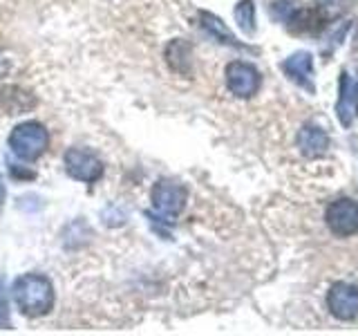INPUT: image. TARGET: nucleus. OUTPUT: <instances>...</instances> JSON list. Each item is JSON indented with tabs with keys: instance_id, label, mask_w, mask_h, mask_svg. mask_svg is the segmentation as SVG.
<instances>
[{
	"instance_id": "12",
	"label": "nucleus",
	"mask_w": 358,
	"mask_h": 336,
	"mask_svg": "<svg viewBox=\"0 0 358 336\" xmlns=\"http://www.w3.org/2000/svg\"><path fill=\"white\" fill-rule=\"evenodd\" d=\"M201 20H204V27H206L208 31H213V34H215V36H220L224 43L235 45V38L231 36V31L222 25V20H217L215 16H210V14H201Z\"/></svg>"
},
{
	"instance_id": "14",
	"label": "nucleus",
	"mask_w": 358,
	"mask_h": 336,
	"mask_svg": "<svg viewBox=\"0 0 358 336\" xmlns=\"http://www.w3.org/2000/svg\"><path fill=\"white\" fill-rule=\"evenodd\" d=\"M5 321H7V300L3 298V294H0V325Z\"/></svg>"
},
{
	"instance_id": "10",
	"label": "nucleus",
	"mask_w": 358,
	"mask_h": 336,
	"mask_svg": "<svg viewBox=\"0 0 358 336\" xmlns=\"http://www.w3.org/2000/svg\"><path fill=\"white\" fill-rule=\"evenodd\" d=\"M285 70L287 74L294 78V81H300V83H307V78L311 74V59H309V54H296V56H291V61L285 63Z\"/></svg>"
},
{
	"instance_id": "1",
	"label": "nucleus",
	"mask_w": 358,
	"mask_h": 336,
	"mask_svg": "<svg viewBox=\"0 0 358 336\" xmlns=\"http://www.w3.org/2000/svg\"><path fill=\"white\" fill-rule=\"evenodd\" d=\"M14 300L25 316H45L54 307V287L41 274L20 276L14 283Z\"/></svg>"
},
{
	"instance_id": "15",
	"label": "nucleus",
	"mask_w": 358,
	"mask_h": 336,
	"mask_svg": "<svg viewBox=\"0 0 358 336\" xmlns=\"http://www.w3.org/2000/svg\"><path fill=\"white\" fill-rule=\"evenodd\" d=\"M3 200H5V186L0 182V204H3Z\"/></svg>"
},
{
	"instance_id": "6",
	"label": "nucleus",
	"mask_w": 358,
	"mask_h": 336,
	"mask_svg": "<svg viewBox=\"0 0 358 336\" xmlns=\"http://www.w3.org/2000/svg\"><path fill=\"white\" fill-rule=\"evenodd\" d=\"M186 190L173 182H159L152 188V204L164 216H177L184 209Z\"/></svg>"
},
{
	"instance_id": "2",
	"label": "nucleus",
	"mask_w": 358,
	"mask_h": 336,
	"mask_svg": "<svg viewBox=\"0 0 358 336\" xmlns=\"http://www.w3.org/2000/svg\"><path fill=\"white\" fill-rule=\"evenodd\" d=\"M50 144V134L45 130L43 123L38 121H25L16 126L9 134V148L20 160L34 162L45 153Z\"/></svg>"
},
{
	"instance_id": "4",
	"label": "nucleus",
	"mask_w": 358,
	"mask_h": 336,
	"mask_svg": "<svg viewBox=\"0 0 358 336\" xmlns=\"http://www.w3.org/2000/svg\"><path fill=\"white\" fill-rule=\"evenodd\" d=\"M327 222L336 235H352L358 231V204L354 200H338L327 211Z\"/></svg>"
},
{
	"instance_id": "11",
	"label": "nucleus",
	"mask_w": 358,
	"mask_h": 336,
	"mask_svg": "<svg viewBox=\"0 0 358 336\" xmlns=\"http://www.w3.org/2000/svg\"><path fill=\"white\" fill-rule=\"evenodd\" d=\"M300 146L307 155H316L327 146V139L318 128H305L300 134Z\"/></svg>"
},
{
	"instance_id": "7",
	"label": "nucleus",
	"mask_w": 358,
	"mask_h": 336,
	"mask_svg": "<svg viewBox=\"0 0 358 336\" xmlns=\"http://www.w3.org/2000/svg\"><path fill=\"white\" fill-rule=\"evenodd\" d=\"M329 307L338 318L347 321L356 316L358 312V289L347 285V283H338L334 285V289L329 291Z\"/></svg>"
},
{
	"instance_id": "3",
	"label": "nucleus",
	"mask_w": 358,
	"mask_h": 336,
	"mask_svg": "<svg viewBox=\"0 0 358 336\" xmlns=\"http://www.w3.org/2000/svg\"><path fill=\"white\" fill-rule=\"evenodd\" d=\"M65 171L78 182H96L103 175V164L94 153L85 148H70L65 153Z\"/></svg>"
},
{
	"instance_id": "5",
	"label": "nucleus",
	"mask_w": 358,
	"mask_h": 336,
	"mask_svg": "<svg viewBox=\"0 0 358 336\" xmlns=\"http://www.w3.org/2000/svg\"><path fill=\"white\" fill-rule=\"evenodd\" d=\"M227 83L233 94L251 97L260 88V74L255 72V67L246 63H231L227 70Z\"/></svg>"
},
{
	"instance_id": "8",
	"label": "nucleus",
	"mask_w": 358,
	"mask_h": 336,
	"mask_svg": "<svg viewBox=\"0 0 358 336\" xmlns=\"http://www.w3.org/2000/svg\"><path fill=\"white\" fill-rule=\"evenodd\" d=\"M34 104H36V99L18 85H7L0 90V108L7 110L9 115H20V112L34 108Z\"/></svg>"
},
{
	"instance_id": "16",
	"label": "nucleus",
	"mask_w": 358,
	"mask_h": 336,
	"mask_svg": "<svg viewBox=\"0 0 358 336\" xmlns=\"http://www.w3.org/2000/svg\"><path fill=\"white\" fill-rule=\"evenodd\" d=\"M356 101H358V85H356Z\"/></svg>"
},
{
	"instance_id": "13",
	"label": "nucleus",
	"mask_w": 358,
	"mask_h": 336,
	"mask_svg": "<svg viewBox=\"0 0 358 336\" xmlns=\"http://www.w3.org/2000/svg\"><path fill=\"white\" fill-rule=\"evenodd\" d=\"M235 18H238V22L242 27L246 29H253V5L251 0H244V3L238 5V9H235Z\"/></svg>"
},
{
	"instance_id": "9",
	"label": "nucleus",
	"mask_w": 358,
	"mask_h": 336,
	"mask_svg": "<svg viewBox=\"0 0 358 336\" xmlns=\"http://www.w3.org/2000/svg\"><path fill=\"white\" fill-rule=\"evenodd\" d=\"M168 63L173 65L175 72H188L190 67V48L184 43V41H173L171 45H168Z\"/></svg>"
}]
</instances>
